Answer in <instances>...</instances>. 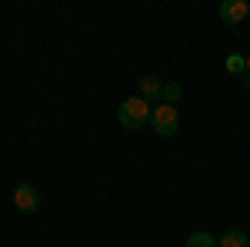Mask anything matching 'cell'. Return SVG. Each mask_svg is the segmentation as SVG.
I'll use <instances>...</instances> for the list:
<instances>
[{"instance_id": "6da1fadb", "label": "cell", "mask_w": 250, "mask_h": 247, "mask_svg": "<svg viewBox=\"0 0 250 247\" xmlns=\"http://www.w3.org/2000/svg\"><path fill=\"white\" fill-rule=\"evenodd\" d=\"M154 114V104H147L144 97H127V100H120V107H117V124L124 127V131H140L147 120Z\"/></svg>"}, {"instance_id": "7a4b0ae2", "label": "cell", "mask_w": 250, "mask_h": 247, "mask_svg": "<svg viewBox=\"0 0 250 247\" xmlns=\"http://www.w3.org/2000/svg\"><path fill=\"white\" fill-rule=\"evenodd\" d=\"M150 124H154L157 137H173L177 127H180V114H177L173 104H157L154 114H150Z\"/></svg>"}, {"instance_id": "3957f363", "label": "cell", "mask_w": 250, "mask_h": 247, "mask_svg": "<svg viewBox=\"0 0 250 247\" xmlns=\"http://www.w3.org/2000/svg\"><path fill=\"white\" fill-rule=\"evenodd\" d=\"M14 207L20 214H37L40 210V194L34 184H17L14 187Z\"/></svg>"}, {"instance_id": "277c9868", "label": "cell", "mask_w": 250, "mask_h": 247, "mask_svg": "<svg viewBox=\"0 0 250 247\" xmlns=\"http://www.w3.org/2000/svg\"><path fill=\"white\" fill-rule=\"evenodd\" d=\"M217 14H220L224 23L237 27V23H244V20L250 17V3H247V0H224V3L217 7Z\"/></svg>"}, {"instance_id": "5b68a950", "label": "cell", "mask_w": 250, "mask_h": 247, "mask_svg": "<svg viewBox=\"0 0 250 247\" xmlns=\"http://www.w3.org/2000/svg\"><path fill=\"white\" fill-rule=\"evenodd\" d=\"M137 84H140V97H144L147 104H154V107H157V104L164 100V80H160V77L144 74L140 80H137Z\"/></svg>"}, {"instance_id": "8992f818", "label": "cell", "mask_w": 250, "mask_h": 247, "mask_svg": "<svg viewBox=\"0 0 250 247\" xmlns=\"http://www.w3.org/2000/svg\"><path fill=\"white\" fill-rule=\"evenodd\" d=\"M217 247H250V237L244 234V230H224L220 237H217Z\"/></svg>"}, {"instance_id": "52a82bcc", "label": "cell", "mask_w": 250, "mask_h": 247, "mask_svg": "<svg viewBox=\"0 0 250 247\" xmlns=\"http://www.w3.org/2000/svg\"><path fill=\"white\" fill-rule=\"evenodd\" d=\"M187 247H217V237L207 234V230H193L187 237Z\"/></svg>"}, {"instance_id": "ba28073f", "label": "cell", "mask_w": 250, "mask_h": 247, "mask_svg": "<svg viewBox=\"0 0 250 247\" xmlns=\"http://www.w3.org/2000/svg\"><path fill=\"white\" fill-rule=\"evenodd\" d=\"M180 94H184V87H180L177 80H167V84H164V100H160V104H173V107H177Z\"/></svg>"}, {"instance_id": "9c48e42d", "label": "cell", "mask_w": 250, "mask_h": 247, "mask_svg": "<svg viewBox=\"0 0 250 247\" xmlns=\"http://www.w3.org/2000/svg\"><path fill=\"white\" fill-rule=\"evenodd\" d=\"M227 70H230V74H247V60L240 57V54H230V57H227Z\"/></svg>"}, {"instance_id": "30bf717a", "label": "cell", "mask_w": 250, "mask_h": 247, "mask_svg": "<svg viewBox=\"0 0 250 247\" xmlns=\"http://www.w3.org/2000/svg\"><path fill=\"white\" fill-rule=\"evenodd\" d=\"M244 87H247V90H250V74H244Z\"/></svg>"}, {"instance_id": "8fae6325", "label": "cell", "mask_w": 250, "mask_h": 247, "mask_svg": "<svg viewBox=\"0 0 250 247\" xmlns=\"http://www.w3.org/2000/svg\"><path fill=\"white\" fill-rule=\"evenodd\" d=\"M244 60H247V74H250V54H247V57H244Z\"/></svg>"}]
</instances>
